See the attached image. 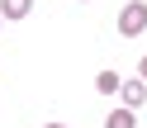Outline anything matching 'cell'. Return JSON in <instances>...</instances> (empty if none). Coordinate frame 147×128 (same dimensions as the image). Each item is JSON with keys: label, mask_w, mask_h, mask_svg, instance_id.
Instances as JSON below:
<instances>
[{"label": "cell", "mask_w": 147, "mask_h": 128, "mask_svg": "<svg viewBox=\"0 0 147 128\" xmlns=\"http://www.w3.org/2000/svg\"><path fill=\"white\" fill-rule=\"evenodd\" d=\"M43 128H67V123H43Z\"/></svg>", "instance_id": "52a82bcc"}, {"label": "cell", "mask_w": 147, "mask_h": 128, "mask_svg": "<svg viewBox=\"0 0 147 128\" xmlns=\"http://www.w3.org/2000/svg\"><path fill=\"white\" fill-rule=\"evenodd\" d=\"M119 100H123V109H138L147 100V81H123L119 86Z\"/></svg>", "instance_id": "7a4b0ae2"}, {"label": "cell", "mask_w": 147, "mask_h": 128, "mask_svg": "<svg viewBox=\"0 0 147 128\" xmlns=\"http://www.w3.org/2000/svg\"><path fill=\"white\" fill-rule=\"evenodd\" d=\"M33 0H0V19H29Z\"/></svg>", "instance_id": "277c9868"}, {"label": "cell", "mask_w": 147, "mask_h": 128, "mask_svg": "<svg viewBox=\"0 0 147 128\" xmlns=\"http://www.w3.org/2000/svg\"><path fill=\"white\" fill-rule=\"evenodd\" d=\"M81 5H90V0H81Z\"/></svg>", "instance_id": "ba28073f"}, {"label": "cell", "mask_w": 147, "mask_h": 128, "mask_svg": "<svg viewBox=\"0 0 147 128\" xmlns=\"http://www.w3.org/2000/svg\"><path fill=\"white\" fill-rule=\"evenodd\" d=\"M119 86H123V76H119L114 67H105V71L95 76V90H100V95H119Z\"/></svg>", "instance_id": "3957f363"}, {"label": "cell", "mask_w": 147, "mask_h": 128, "mask_svg": "<svg viewBox=\"0 0 147 128\" xmlns=\"http://www.w3.org/2000/svg\"><path fill=\"white\" fill-rule=\"evenodd\" d=\"M147 29V0H128L123 10H119V33L123 38H138Z\"/></svg>", "instance_id": "6da1fadb"}, {"label": "cell", "mask_w": 147, "mask_h": 128, "mask_svg": "<svg viewBox=\"0 0 147 128\" xmlns=\"http://www.w3.org/2000/svg\"><path fill=\"white\" fill-rule=\"evenodd\" d=\"M0 24H5V19H0Z\"/></svg>", "instance_id": "9c48e42d"}, {"label": "cell", "mask_w": 147, "mask_h": 128, "mask_svg": "<svg viewBox=\"0 0 147 128\" xmlns=\"http://www.w3.org/2000/svg\"><path fill=\"white\" fill-rule=\"evenodd\" d=\"M105 128H138V109H123V104H119L114 114L105 119Z\"/></svg>", "instance_id": "5b68a950"}, {"label": "cell", "mask_w": 147, "mask_h": 128, "mask_svg": "<svg viewBox=\"0 0 147 128\" xmlns=\"http://www.w3.org/2000/svg\"><path fill=\"white\" fill-rule=\"evenodd\" d=\"M138 81H147V52L138 57Z\"/></svg>", "instance_id": "8992f818"}]
</instances>
